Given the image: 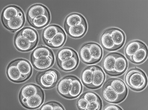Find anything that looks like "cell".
<instances>
[{
    "instance_id": "1",
    "label": "cell",
    "mask_w": 148,
    "mask_h": 110,
    "mask_svg": "<svg viewBox=\"0 0 148 110\" xmlns=\"http://www.w3.org/2000/svg\"><path fill=\"white\" fill-rule=\"evenodd\" d=\"M125 82L128 86L135 91H142L147 84V78L145 73L138 68L129 70L125 74Z\"/></svg>"
},
{
    "instance_id": "2",
    "label": "cell",
    "mask_w": 148,
    "mask_h": 110,
    "mask_svg": "<svg viewBox=\"0 0 148 110\" xmlns=\"http://www.w3.org/2000/svg\"><path fill=\"white\" fill-rule=\"evenodd\" d=\"M60 78L59 72L51 69L38 73L35 80L37 84L42 88L49 89L55 87Z\"/></svg>"
},
{
    "instance_id": "3",
    "label": "cell",
    "mask_w": 148,
    "mask_h": 110,
    "mask_svg": "<svg viewBox=\"0 0 148 110\" xmlns=\"http://www.w3.org/2000/svg\"><path fill=\"white\" fill-rule=\"evenodd\" d=\"M45 94L43 90L34 96L28 99L19 100L22 106L27 109H34L39 108L44 102Z\"/></svg>"
},
{
    "instance_id": "4",
    "label": "cell",
    "mask_w": 148,
    "mask_h": 110,
    "mask_svg": "<svg viewBox=\"0 0 148 110\" xmlns=\"http://www.w3.org/2000/svg\"><path fill=\"white\" fill-rule=\"evenodd\" d=\"M101 94L103 99L110 103H119L124 100L106 82L102 89Z\"/></svg>"
},
{
    "instance_id": "5",
    "label": "cell",
    "mask_w": 148,
    "mask_h": 110,
    "mask_svg": "<svg viewBox=\"0 0 148 110\" xmlns=\"http://www.w3.org/2000/svg\"><path fill=\"white\" fill-rule=\"evenodd\" d=\"M6 73L9 79L15 83H21L25 82L28 80L26 76L21 74L16 65L12 61L6 68Z\"/></svg>"
},
{
    "instance_id": "6",
    "label": "cell",
    "mask_w": 148,
    "mask_h": 110,
    "mask_svg": "<svg viewBox=\"0 0 148 110\" xmlns=\"http://www.w3.org/2000/svg\"><path fill=\"white\" fill-rule=\"evenodd\" d=\"M14 44L18 51L24 52L30 51L34 49L37 45L30 43L22 36L19 31L14 36Z\"/></svg>"
},
{
    "instance_id": "7",
    "label": "cell",
    "mask_w": 148,
    "mask_h": 110,
    "mask_svg": "<svg viewBox=\"0 0 148 110\" xmlns=\"http://www.w3.org/2000/svg\"><path fill=\"white\" fill-rule=\"evenodd\" d=\"M124 100L127 96L128 89L124 82L119 78H109L106 82Z\"/></svg>"
},
{
    "instance_id": "8",
    "label": "cell",
    "mask_w": 148,
    "mask_h": 110,
    "mask_svg": "<svg viewBox=\"0 0 148 110\" xmlns=\"http://www.w3.org/2000/svg\"><path fill=\"white\" fill-rule=\"evenodd\" d=\"M25 19L23 11L20 13L18 16L2 24L7 29L14 32L22 28L25 24Z\"/></svg>"
},
{
    "instance_id": "9",
    "label": "cell",
    "mask_w": 148,
    "mask_h": 110,
    "mask_svg": "<svg viewBox=\"0 0 148 110\" xmlns=\"http://www.w3.org/2000/svg\"><path fill=\"white\" fill-rule=\"evenodd\" d=\"M48 14L50 13L47 7L40 4H36L29 8L26 13V18L29 23L38 16Z\"/></svg>"
},
{
    "instance_id": "10",
    "label": "cell",
    "mask_w": 148,
    "mask_h": 110,
    "mask_svg": "<svg viewBox=\"0 0 148 110\" xmlns=\"http://www.w3.org/2000/svg\"><path fill=\"white\" fill-rule=\"evenodd\" d=\"M113 40L116 50L123 47L125 42V36L124 32L120 29L111 28L107 29Z\"/></svg>"
},
{
    "instance_id": "11",
    "label": "cell",
    "mask_w": 148,
    "mask_h": 110,
    "mask_svg": "<svg viewBox=\"0 0 148 110\" xmlns=\"http://www.w3.org/2000/svg\"><path fill=\"white\" fill-rule=\"evenodd\" d=\"M128 67V62L125 57L121 53L116 52V59L113 76L121 75Z\"/></svg>"
},
{
    "instance_id": "12",
    "label": "cell",
    "mask_w": 148,
    "mask_h": 110,
    "mask_svg": "<svg viewBox=\"0 0 148 110\" xmlns=\"http://www.w3.org/2000/svg\"><path fill=\"white\" fill-rule=\"evenodd\" d=\"M33 66L37 70H47L53 65L55 62L54 56L43 57L36 59H30Z\"/></svg>"
},
{
    "instance_id": "13",
    "label": "cell",
    "mask_w": 148,
    "mask_h": 110,
    "mask_svg": "<svg viewBox=\"0 0 148 110\" xmlns=\"http://www.w3.org/2000/svg\"><path fill=\"white\" fill-rule=\"evenodd\" d=\"M42 90L39 86L34 84H26L22 87L18 95L19 100L34 96Z\"/></svg>"
},
{
    "instance_id": "14",
    "label": "cell",
    "mask_w": 148,
    "mask_h": 110,
    "mask_svg": "<svg viewBox=\"0 0 148 110\" xmlns=\"http://www.w3.org/2000/svg\"><path fill=\"white\" fill-rule=\"evenodd\" d=\"M12 61L16 65L21 74L26 76L27 79L30 78L32 74L33 68L30 63L27 60L19 58Z\"/></svg>"
},
{
    "instance_id": "15",
    "label": "cell",
    "mask_w": 148,
    "mask_h": 110,
    "mask_svg": "<svg viewBox=\"0 0 148 110\" xmlns=\"http://www.w3.org/2000/svg\"><path fill=\"white\" fill-rule=\"evenodd\" d=\"M95 70H94L92 82L90 88L96 89L99 88L104 83L106 79V75L103 71L101 67L95 65Z\"/></svg>"
},
{
    "instance_id": "16",
    "label": "cell",
    "mask_w": 148,
    "mask_h": 110,
    "mask_svg": "<svg viewBox=\"0 0 148 110\" xmlns=\"http://www.w3.org/2000/svg\"><path fill=\"white\" fill-rule=\"evenodd\" d=\"M23 11L21 8L16 5H9L5 7L1 14L2 23L7 22L18 16L19 13Z\"/></svg>"
},
{
    "instance_id": "17",
    "label": "cell",
    "mask_w": 148,
    "mask_h": 110,
    "mask_svg": "<svg viewBox=\"0 0 148 110\" xmlns=\"http://www.w3.org/2000/svg\"><path fill=\"white\" fill-rule=\"evenodd\" d=\"M67 33L71 37L74 38H79L82 37L86 33L88 25L84 23L79 25L69 27H64Z\"/></svg>"
},
{
    "instance_id": "18",
    "label": "cell",
    "mask_w": 148,
    "mask_h": 110,
    "mask_svg": "<svg viewBox=\"0 0 148 110\" xmlns=\"http://www.w3.org/2000/svg\"><path fill=\"white\" fill-rule=\"evenodd\" d=\"M72 80V76H66L59 81L57 86V90L59 94L63 97L68 99L69 91Z\"/></svg>"
},
{
    "instance_id": "19",
    "label": "cell",
    "mask_w": 148,
    "mask_h": 110,
    "mask_svg": "<svg viewBox=\"0 0 148 110\" xmlns=\"http://www.w3.org/2000/svg\"><path fill=\"white\" fill-rule=\"evenodd\" d=\"M83 91L82 84L78 78L72 76L68 99H73L78 97Z\"/></svg>"
},
{
    "instance_id": "20",
    "label": "cell",
    "mask_w": 148,
    "mask_h": 110,
    "mask_svg": "<svg viewBox=\"0 0 148 110\" xmlns=\"http://www.w3.org/2000/svg\"><path fill=\"white\" fill-rule=\"evenodd\" d=\"M116 59V52H113L107 55L102 63L104 71L111 76H113Z\"/></svg>"
},
{
    "instance_id": "21",
    "label": "cell",
    "mask_w": 148,
    "mask_h": 110,
    "mask_svg": "<svg viewBox=\"0 0 148 110\" xmlns=\"http://www.w3.org/2000/svg\"><path fill=\"white\" fill-rule=\"evenodd\" d=\"M66 40V36L63 30L59 31L51 40L44 42L47 46L53 48H59L62 47Z\"/></svg>"
},
{
    "instance_id": "22",
    "label": "cell",
    "mask_w": 148,
    "mask_h": 110,
    "mask_svg": "<svg viewBox=\"0 0 148 110\" xmlns=\"http://www.w3.org/2000/svg\"><path fill=\"white\" fill-rule=\"evenodd\" d=\"M86 22L85 18L81 14L77 13H72L67 16L65 20L64 27L79 25Z\"/></svg>"
},
{
    "instance_id": "23",
    "label": "cell",
    "mask_w": 148,
    "mask_h": 110,
    "mask_svg": "<svg viewBox=\"0 0 148 110\" xmlns=\"http://www.w3.org/2000/svg\"><path fill=\"white\" fill-rule=\"evenodd\" d=\"M59 68L63 71L71 72L75 70L79 63V59L78 56L61 62H57Z\"/></svg>"
},
{
    "instance_id": "24",
    "label": "cell",
    "mask_w": 148,
    "mask_h": 110,
    "mask_svg": "<svg viewBox=\"0 0 148 110\" xmlns=\"http://www.w3.org/2000/svg\"><path fill=\"white\" fill-rule=\"evenodd\" d=\"M51 14H43L38 16L29 22L34 28L41 29L47 26L51 21Z\"/></svg>"
},
{
    "instance_id": "25",
    "label": "cell",
    "mask_w": 148,
    "mask_h": 110,
    "mask_svg": "<svg viewBox=\"0 0 148 110\" xmlns=\"http://www.w3.org/2000/svg\"><path fill=\"white\" fill-rule=\"evenodd\" d=\"M23 37L25 38L30 43L36 45L39 41V35L37 31L30 27H25L19 31Z\"/></svg>"
},
{
    "instance_id": "26",
    "label": "cell",
    "mask_w": 148,
    "mask_h": 110,
    "mask_svg": "<svg viewBox=\"0 0 148 110\" xmlns=\"http://www.w3.org/2000/svg\"><path fill=\"white\" fill-rule=\"evenodd\" d=\"M100 40L104 49L109 51L116 50L115 46L108 30H104L100 35Z\"/></svg>"
},
{
    "instance_id": "27",
    "label": "cell",
    "mask_w": 148,
    "mask_h": 110,
    "mask_svg": "<svg viewBox=\"0 0 148 110\" xmlns=\"http://www.w3.org/2000/svg\"><path fill=\"white\" fill-rule=\"evenodd\" d=\"M62 29L61 27L56 25L52 24L47 26L42 32V38L43 42L52 40Z\"/></svg>"
},
{
    "instance_id": "28",
    "label": "cell",
    "mask_w": 148,
    "mask_h": 110,
    "mask_svg": "<svg viewBox=\"0 0 148 110\" xmlns=\"http://www.w3.org/2000/svg\"><path fill=\"white\" fill-rule=\"evenodd\" d=\"M51 56H54L53 53L51 49L47 47L40 46L32 52L30 59H36Z\"/></svg>"
},
{
    "instance_id": "29",
    "label": "cell",
    "mask_w": 148,
    "mask_h": 110,
    "mask_svg": "<svg viewBox=\"0 0 148 110\" xmlns=\"http://www.w3.org/2000/svg\"><path fill=\"white\" fill-rule=\"evenodd\" d=\"M94 64L99 62L103 56V51L101 47L98 44L95 43H87Z\"/></svg>"
},
{
    "instance_id": "30",
    "label": "cell",
    "mask_w": 148,
    "mask_h": 110,
    "mask_svg": "<svg viewBox=\"0 0 148 110\" xmlns=\"http://www.w3.org/2000/svg\"><path fill=\"white\" fill-rule=\"evenodd\" d=\"M148 57V49L146 45L141 47L131 57L129 60L134 64H140L146 60Z\"/></svg>"
},
{
    "instance_id": "31",
    "label": "cell",
    "mask_w": 148,
    "mask_h": 110,
    "mask_svg": "<svg viewBox=\"0 0 148 110\" xmlns=\"http://www.w3.org/2000/svg\"><path fill=\"white\" fill-rule=\"evenodd\" d=\"M95 66L87 67L83 69L81 74V80L83 85L87 88H90L92 82Z\"/></svg>"
},
{
    "instance_id": "32",
    "label": "cell",
    "mask_w": 148,
    "mask_h": 110,
    "mask_svg": "<svg viewBox=\"0 0 148 110\" xmlns=\"http://www.w3.org/2000/svg\"><path fill=\"white\" fill-rule=\"evenodd\" d=\"M145 45H146L140 40H134L131 41L125 47V56L129 60L138 49Z\"/></svg>"
},
{
    "instance_id": "33",
    "label": "cell",
    "mask_w": 148,
    "mask_h": 110,
    "mask_svg": "<svg viewBox=\"0 0 148 110\" xmlns=\"http://www.w3.org/2000/svg\"><path fill=\"white\" fill-rule=\"evenodd\" d=\"M77 56V53L73 49L69 48H63L57 53V62H61Z\"/></svg>"
},
{
    "instance_id": "34",
    "label": "cell",
    "mask_w": 148,
    "mask_h": 110,
    "mask_svg": "<svg viewBox=\"0 0 148 110\" xmlns=\"http://www.w3.org/2000/svg\"><path fill=\"white\" fill-rule=\"evenodd\" d=\"M79 57L84 63L87 65L94 64L89 48L87 43L83 44L80 47L79 51Z\"/></svg>"
},
{
    "instance_id": "35",
    "label": "cell",
    "mask_w": 148,
    "mask_h": 110,
    "mask_svg": "<svg viewBox=\"0 0 148 110\" xmlns=\"http://www.w3.org/2000/svg\"><path fill=\"white\" fill-rule=\"evenodd\" d=\"M88 103L94 101L101 100L99 95L92 91H86L81 96Z\"/></svg>"
},
{
    "instance_id": "36",
    "label": "cell",
    "mask_w": 148,
    "mask_h": 110,
    "mask_svg": "<svg viewBox=\"0 0 148 110\" xmlns=\"http://www.w3.org/2000/svg\"><path fill=\"white\" fill-rule=\"evenodd\" d=\"M102 108L101 100L94 101L88 103L86 110H100Z\"/></svg>"
},
{
    "instance_id": "37",
    "label": "cell",
    "mask_w": 148,
    "mask_h": 110,
    "mask_svg": "<svg viewBox=\"0 0 148 110\" xmlns=\"http://www.w3.org/2000/svg\"><path fill=\"white\" fill-rule=\"evenodd\" d=\"M88 102L81 97L79 98L77 102V106L79 110H86Z\"/></svg>"
},
{
    "instance_id": "38",
    "label": "cell",
    "mask_w": 148,
    "mask_h": 110,
    "mask_svg": "<svg viewBox=\"0 0 148 110\" xmlns=\"http://www.w3.org/2000/svg\"><path fill=\"white\" fill-rule=\"evenodd\" d=\"M40 110H53L52 101L45 103L41 107Z\"/></svg>"
},
{
    "instance_id": "39",
    "label": "cell",
    "mask_w": 148,
    "mask_h": 110,
    "mask_svg": "<svg viewBox=\"0 0 148 110\" xmlns=\"http://www.w3.org/2000/svg\"><path fill=\"white\" fill-rule=\"evenodd\" d=\"M104 110H121L122 109L120 107L115 105H108L106 106L103 109Z\"/></svg>"
},
{
    "instance_id": "40",
    "label": "cell",
    "mask_w": 148,
    "mask_h": 110,
    "mask_svg": "<svg viewBox=\"0 0 148 110\" xmlns=\"http://www.w3.org/2000/svg\"><path fill=\"white\" fill-rule=\"evenodd\" d=\"M53 106V110H64V107L60 103L56 101H52Z\"/></svg>"
}]
</instances>
